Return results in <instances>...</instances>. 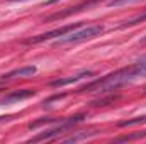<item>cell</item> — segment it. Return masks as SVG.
<instances>
[{
    "label": "cell",
    "instance_id": "5",
    "mask_svg": "<svg viewBox=\"0 0 146 144\" xmlns=\"http://www.w3.org/2000/svg\"><path fill=\"white\" fill-rule=\"evenodd\" d=\"M36 95V90H31V88H22V90H17V92H12L9 95H5L0 104L2 105H10V104H17L21 100H26L29 97H34Z\"/></svg>",
    "mask_w": 146,
    "mask_h": 144
},
{
    "label": "cell",
    "instance_id": "7",
    "mask_svg": "<svg viewBox=\"0 0 146 144\" xmlns=\"http://www.w3.org/2000/svg\"><path fill=\"white\" fill-rule=\"evenodd\" d=\"M88 76H94V71H82V73H78V75L68 76V78H58V80L51 81V87H54V88H58V87H65V85L75 83V81L83 80V78H88Z\"/></svg>",
    "mask_w": 146,
    "mask_h": 144
},
{
    "label": "cell",
    "instance_id": "9",
    "mask_svg": "<svg viewBox=\"0 0 146 144\" xmlns=\"http://www.w3.org/2000/svg\"><path fill=\"white\" fill-rule=\"evenodd\" d=\"M134 71H136V76H146V56H143L141 59H138L134 65H133Z\"/></svg>",
    "mask_w": 146,
    "mask_h": 144
},
{
    "label": "cell",
    "instance_id": "6",
    "mask_svg": "<svg viewBox=\"0 0 146 144\" xmlns=\"http://www.w3.org/2000/svg\"><path fill=\"white\" fill-rule=\"evenodd\" d=\"M99 2H100V0H87V2H83V3H80V5H76V7H70L68 10H63V12H58V14H54V15L48 17V20H53V19H61V17L72 15V14H75V12L85 10V9H88V7H92V5H95V3H99Z\"/></svg>",
    "mask_w": 146,
    "mask_h": 144
},
{
    "label": "cell",
    "instance_id": "11",
    "mask_svg": "<svg viewBox=\"0 0 146 144\" xmlns=\"http://www.w3.org/2000/svg\"><path fill=\"white\" fill-rule=\"evenodd\" d=\"M139 122H146V117L145 119L138 117V119H134V120H126V122H121L119 126H121V127H126V126H133V124H139Z\"/></svg>",
    "mask_w": 146,
    "mask_h": 144
},
{
    "label": "cell",
    "instance_id": "1",
    "mask_svg": "<svg viewBox=\"0 0 146 144\" xmlns=\"http://www.w3.org/2000/svg\"><path fill=\"white\" fill-rule=\"evenodd\" d=\"M138 78L136 71L133 66H127V68H122L115 73H110L107 76H104L102 80H95L94 83L80 88V92H109V90H117L119 87L126 85L127 81Z\"/></svg>",
    "mask_w": 146,
    "mask_h": 144
},
{
    "label": "cell",
    "instance_id": "13",
    "mask_svg": "<svg viewBox=\"0 0 146 144\" xmlns=\"http://www.w3.org/2000/svg\"><path fill=\"white\" fill-rule=\"evenodd\" d=\"M56 2H61V0H48L44 5H51V3H56Z\"/></svg>",
    "mask_w": 146,
    "mask_h": 144
},
{
    "label": "cell",
    "instance_id": "10",
    "mask_svg": "<svg viewBox=\"0 0 146 144\" xmlns=\"http://www.w3.org/2000/svg\"><path fill=\"white\" fill-rule=\"evenodd\" d=\"M131 2H138V0H110L109 7H121V5H126V3H131Z\"/></svg>",
    "mask_w": 146,
    "mask_h": 144
},
{
    "label": "cell",
    "instance_id": "4",
    "mask_svg": "<svg viewBox=\"0 0 146 144\" xmlns=\"http://www.w3.org/2000/svg\"><path fill=\"white\" fill-rule=\"evenodd\" d=\"M78 27H80V22H73V24H68V26H65V27L54 29V31H51V32H46V34H41V36H37V37H33V39H29V42H41V41L61 37V36H65V34H68V32H72V31H75V29H78Z\"/></svg>",
    "mask_w": 146,
    "mask_h": 144
},
{
    "label": "cell",
    "instance_id": "14",
    "mask_svg": "<svg viewBox=\"0 0 146 144\" xmlns=\"http://www.w3.org/2000/svg\"><path fill=\"white\" fill-rule=\"evenodd\" d=\"M10 2H24V0H10Z\"/></svg>",
    "mask_w": 146,
    "mask_h": 144
},
{
    "label": "cell",
    "instance_id": "3",
    "mask_svg": "<svg viewBox=\"0 0 146 144\" xmlns=\"http://www.w3.org/2000/svg\"><path fill=\"white\" fill-rule=\"evenodd\" d=\"M85 119V115L83 114H80V115H75V117H70L68 120H65L63 124H60L58 127H54V129H49V131H46V132H41L37 137H34L33 141H42V139H53V137H56V136H60L63 131H66V129H70L73 127L75 124H78V122H82Z\"/></svg>",
    "mask_w": 146,
    "mask_h": 144
},
{
    "label": "cell",
    "instance_id": "12",
    "mask_svg": "<svg viewBox=\"0 0 146 144\" xmlns=\"http://www.w3.org/2000/svg\"><path fill=\"white\" fill-rule=\"evenodd\" d=\"M143 20H146V14H145V15H141V17H138V19H133V20H129V22L122 24V27H127V26H134V24H139V22H143Z\"/></svg>",
    "mask_w": 146,
    "mask_h": 144
},
{
    "label": "cell",
    "instance_id": "8",
    "mask_svg": "<svg viewBox=\"0 0 146 144\" xmlns=\"http://www.w3.org/2000/svg\"><path fill=\"white\" fill-rule=\"evenodd\" d=\"M36 66H22V68H17L14 71L3 75L0 80H14V78H22V76H33V75H36Z\"/></svg>",
    "mask_w": 146,
    "mask_h": 144
},
{
    "label": "cell",
    "instance_id": "2",
    "mask_svg": "<svg viewBox=\"0 0 146 144\" xmlns=\"http://www.w3.org/2000/svg\"><path fill=\"white\" fill-rule=\"evenodd\" d=\"M104 32V26H100V24H94V26H87V27H83V29H75L72 32H68V34H65V36L58 37L56 41H54V44L56 46H60V44H70V42H82V41H87V39H94V37L100 36Z\"/></svg>",
    "mask_w": 146,
    "mask_h": 144
}]
</instances>
